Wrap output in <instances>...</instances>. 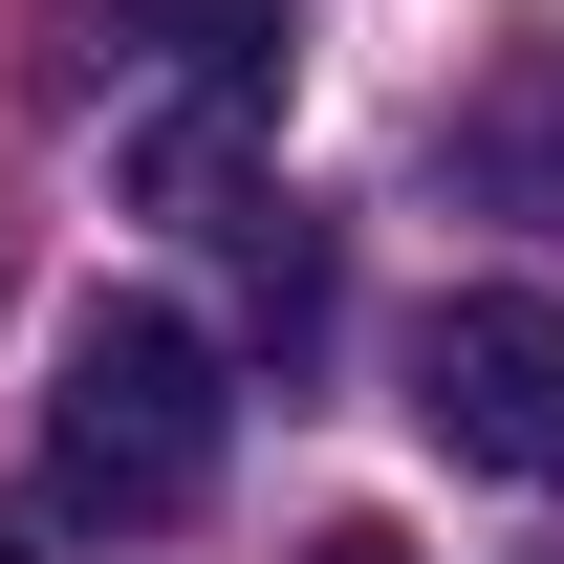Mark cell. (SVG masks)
Masks as SVG:
<instances>
[{
    "mask_svg": "<svg viewBox=\"0 0 564 564\" xmlns=\"http://www.w3.org/2000/svg\"><path fill=\"white\" fill-rule=\"evenodd\" d=\"M456 174H478V196H521V217H564V44H521V66L456 109Z\"/></svg>",
    "mask_w": 564,
    "mask_h": 564,
    "instance_id": "obj_3",
    "label": "cell"
},
{
    "mask_svg": "<svg viewBox=\"0 0 564 564\" xmlns=\"http://www.w3.org/2000/svg\"><path fill=\"white\" fill-rule=\"evenodd\" d=\"M0 564H22V543H0Z\"/></svg>",
    "mask_w": 564,
    "mask_h": 564,
    "instance_id": "obj_5",
    "label": "cell"
},
{
    "mask_svg": "<svg viewBox=\"0 0 564 564\" xmlns=\"http://www.w3.org/2000/svg\"><path fill=\"white\" fill-rule=\"evenodd\" d=\"M304 564H413V543H391V521H326V543H304Z\"/></svg>",
    "mask_w": 564,
    "mask_h": 564,
    "instance_id": "obj_4",
    "label": "cell"
},
{
    "mask_svg": "<svg viewBox=\"0 0 564 564\" xmlns=\"http://www.w3.org/2000/svg\"><path fill=\"white\" fill-rule=\"evenodd\" d=\"M217 434H239L217 326H174V304H87V326H66V369H44V499H66V521H109V543L196 521V499H217Z\"/></svg>",
    "mask_w": 564,
    "mask_h": 564,
    "instance_id": "obj_1",
    "label": "cell"
},
{
    "mask_svg": "<svg viewBox=\"0 0 564 564\" xmlns=\"http://www.w3.org/2000/svg\"><path fill=\"white\" fill-rule=\"evenodd\" d=\"M413 413H434L456 478L564 499V304H543V282H456V304L413 326Z\"/></svg>",
    "mask_w": 564,
    "mask_h": 564,
    "instance_id": "obj_2",
    "label": "cell"
}]
</instances>
